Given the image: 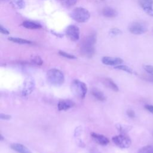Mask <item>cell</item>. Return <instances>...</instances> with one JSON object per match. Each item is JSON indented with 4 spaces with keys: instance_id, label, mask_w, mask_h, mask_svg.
I'll use <instances>...</instances> for the list:
<instances>
[{
    "instance_id": "obj_20",
    "label": "cell",
    "mask_w": 153,
    "mask_h": 153,
    "mask_svg": "<svg viewBox=\"0 0 153 153\" xmlns=\"http://www.w3.org/2000/svg\"><path fill=\"white\" fill-rule=\"evenodd\" d=\"M116 127L123 134H125L126 132L128 131L131 128V126H126V125H122V124H118L116 125Z\"/></svg>"
},
{
    "instance_id": "obj_19",
    "label": "cell",
    "mask_w": 153,
    "mask_h": 153,
    "mask_svg": "<svg viewBox=\"0 0 153 153\" xmlns=\"http://www.w3.org/2000/svg\"><path fill=\"white\" fill-rule=\"evenodd\" d=\"M8 39L13 42L19 44H32V42L30 41L20 38H17V37H10L8 38Z\"/></svg>"
},
{
    "instance_id": "obj_15",
    "label": "cell",
    "mask_w": 153,
    "mask_h": 153,
    "mask_svg": "<svg viewBox=\"0 0 153 153\" xmlns=\"http://www.w3.org/2000/svg\"><path fill=\"white\" fill-rule=\"evenodd\" d=\"M22 26L29 29H38L42 27V26L40 24L30 20L24 21L22 23Z\"/></svg>"
},
{
    "instance_id": "obj_29",
    "label": "cell",
    "mask_w": 153,
    "mask_h": 153,
    "mask_svg": "<svg viewBox=\"0 0 153 153\" xmlns=\"http://www.w3.org/2000/svg\"><path fill=\"white\" fill-rule=\"evenodd\" d=\"M0 31H1V33H2V34L8 35L10 33L9 31L5 27H4L2 25H1V26H0Z\"/></svg>"
},
{
    "instance_id": "obj_27",
    "label": "cell",
    "mask_w": 153,
    "mask_h": 153,
    "mask_svg": "<svg viewBox=\"0 0 153 153\" xmlns=\"http://www.w3.org/2000/svg\"><path fill=\"white\" fill-rule=\"evenodd\" d=\"M109 33L111 35H112L113 36H116V35L120 34L121 33V30L120 29H119L118 28H112L110 30Z\"/></svg>"
},
{
    "instance_id": "obj_30",
    "label": "cell",
    "mask_w": 153,
    "mask_h": 153,
    "mask_svg": "<svg viewBox=\"0 0 153 153\" xmlns=\"http://www.w3.org/2000/svg\"><path fill=\"white\" fill-rule=\"evenodd\" d=\"M127 114L130 118H134L135 117V113L132 109H128L127 111Z\"/></svg>"
},
{
    "instance_id": "obj_1",
    "label": "cell",
    "mask_w": 153,
    "mask_h": 153,
    "mask_svg": "<svg viewBox=\"0 0 153 153\" xmlns=\"http://www.w3.org/2000/svg\"><path fill=\"white\" fill-rule=\"evenodd\" d=\"M96 34L91 33L87 35L82 41L81 45V52L85 57H92L95 52L94 44L96 42Z\"/></svg>"
},
{
    "instance_id": "obj_32",
    "label": "cell",
    "mask_w": 153,
    "mask_h": 153,
    "mask_svg": "<svg viewBox=\"0 0 153 153\" xmlns=\"http://www.w3.org/2000/svg\"><path fill=\"white\" fill-rule=\"evenodd\" d=\"M145 80L149 81V82H153V75H149V76H146L145 77L143 78Z\"/></svg>"
},
{
    "instance_id": "obj_13",
    "label": "cell",
    "mask_w": 153,
    "mask_h": 153,
    "mask_svg": "<svg viewBox=\"0 0 153 153\" xmlns=\"http://www.w3.org/2000/svg\"><path fill=\"white\" fill-rule=\"evenodd\" d=\"M11 148L18 153H32L29 148L21 143H13L11 145Z\"/></svg>"
},
{
    "instance_id": "obj_14",
    "label": "cell",
    "mask_w": 153,
    "mask_h": 153,
    "mask_svg": "<svg viewBox=\"0 0 153 153\" xmlns=\"http://www.w3.org/2000/svg\"><path fill=\"white\" fill-rule=\"evenodd\" d=\"M102 14L103 16L106 17L113 18V17H115L117 16L118 13L115 9L109 7H107L103 9Z\"/></svg>"
},
{
    "instance_id": "obj_11",
    "label": "cell",
    "mask_w": 153,
    "mask_h": 153,
    "mask_svg": "<svg viewBox=\"0 0 153 153\" xmlns=\"http://www.w3.org/2000/svg\"><path fill=\"white\" fill-rule=\"evenodd\" d=\"M75 105V103L69 99L61 100L59 102L57 105V108L59 111H67Z\"/></svg>"
},
{
    "instance_id": "obj_6",
    "label": "cell",
    "mask_w": 153,
    "mask_h": 153,
    "mask_svg": "<svg viewBox=\"0 0 153 153\" xmlns=\"http://www.w3.org/2000/svg\"><path fill=\"white\" fill-rule=\"evenodd\" d=\"M148 29L146 25L140 22H134L128 26V30L134 35H140L145 33Z\"/></svg>"
},
{
    "instance_id": "obj_33",
    "label": "cell",
    "mask_w": 153,
    "mask_h": 153,
    "mask_svg": "<svg viewBox=\"0 0 153 153\" xmlns=\"http://www.w3.org/2000/svg\"><path fill=\"white\" fill-rule=\"evenodd\" d=\"M152 134H153V133H152Z\"/></svg>"
},
{
    "instance_id": "obj_31",
    "label": "cell",
    "mask_w": 153,
    "mask_h": 153,
    "mask_svg": "<svg viewBox=\"0 0 153 153\" xmlns=\"http://www.w3.org/2000/svg\"><path fill=\"white\" fill-rule=\"evenodd\" d=\"M145 108L149 112L153 114V105H145Z\"/></svg>"
},
{
    "instance_id": "obj_2",
    "label": "cell",
    "mask_w": 153,
    "mask_h": 153,
    "mask_svg": "<svg viewBox=\"0 0 153 153\" xmlns=\"http://www.w3.org/2000/svg\"><path fill=\"white\" fill-rule=\"evenodd\" d=\"M47 81L52 85L60 86L65 81V76L62 71L56 68L49 69L47 72Z\"/></svg>"
},
{
    "instance_id": "obj_22",
    "label": "cell",
    "mask_w": 153,
    "mask_h": 153,
    "mask_svg": "<svg viewBox=\"0 0 153 153\" xmlns=\"http://www.w3.org/2000/svg\"><path fill=\"white\" fill-rule=\"evenodd\" d=\"M137 153H153V146H144L139 149Z\"/></svg>"
},
{
    "instance_id": "obj_21",
    "label": "cell",
    "mask_w": 153,
    "mask_h": 153,
    "mask_svg": "<svg viewBox=\"0 0 153 153\" xmlns=\"http://www.w3.org/2000/svg\"><path fill=\"white\" fill-rule=\"evenodd\" d=\"M115 69H119V70H121V71H125L127 73H129V74H134V72H133V71L130 68H129L128 66H126V65H117V66H115L114 67Z\"/></svg>"
},
{
    "instance_id": "obj_18",
    "label": "cell",
    "mask_w": 153,
    "mask_h": 153,
    "mask_svg": "<svg viewBox=\"0 0 153 153\" xmlns=\"http://www.w3.org/2000/svg\"><path fill=\"white\" fill-rule=\"evenodd\" d=\"M91 93H92L93 96L96 99H97L100 101H104L106 99V97L105 96L104 94L101 91H100L96 88L93 89L91 91Z\"/></svg>"
},
{
    "instance_id": "obj_7",
    "label": "cell",
    "mask_w": 153,
    "mask_h": 153,
    "mask_svg": "<svg viewBox=\"0 0 153 153\" xmlns=\"http://www.w3.org/2000/svg\"><path fill=\"white\" fill-rule=\"evenodd\" d=\"M66 36L73 41H77L79 39V27L74 25L68 26L65 31Z\"/></svg>"
},
{
    "instance_id": "obj_24",
    "label": "cell",
    "mask_w": 153,
    "mask_h": 153,
    "mask_svg": "<svg viewBox=\"0 0 153 153\" xmlns=\"http://www.w3.org/2000/svg\"><path fill=\"white\" fill-rule=\"evenodd\" d=\"M59 54L60 56H63V57H65V58L69 59H75L76 58L75 56H74V55H72V54H69V53H66V52H65V51H61V50L59 51Z\"/></svg>"
},
{
    "instance_id": "obj_26",
    "label": "cell",
    "mask_w": 153,
    "mask_h": 153,
    "mask_svg": "<svg viewBox=\"0 0 153 153\" xmlns=\"http://www.w3.org/2000/svg\"><path fill=\"white\" fill-rule=\"evenodd\" d=\"M144 70L150 75H153V66L151 65H144L143 66Z\"/></svg>"
},
{
    "instance_id": "obj_3",
    "label": "cell",
    "mask_w": 153,
    "mask_h": 153,
    "mask_svg": "<svg viewBox=\"0 0 153 153\" xmlns=\"http://www.w3.org/2000/svg\"><path fill=\"white\" fill-rule=\"evenodd\" d=\"M71 17L77 22L85 23L89 20L90 14L87 9L82 7H77L71 12Z\"/></svg>"
},
{
    "instance_id": "obj_17",
    "label": "cell",
    "mask_w": 153,
    "mask_h": 153,
    "mask_svg": "<svg viewBox=\"0 0 153 153\" xmlns=\"http://www.w3.org/2000/svg\"><path fill=\"white\" fill-rule=\"evenodd\" d=\"M14 7L17 9H23L25 7V2L24 0H7Z\"/></svg>"
},
{
    "instance_id": "obj_4",
    "label": "cell",
    "mask_w": 153,
    "mask_h": 153,
    "mask_svg": "<svg viewBox=\"0 0 153 153\" xmlns=\"http://www.w3.org/2000/svg\"><path fill=\"white\" fill-rule=\"evenodd\" d=\"M71 90L75 96L84 99L87 92V87L84 82L78 79H74L71 84Z\"/></svg>"
},
{
    "instance_id": "obj_10",
    "label": "cell",
    "mask_w": 153,
    "mask_h": 153,
    "mask_svg": "<svg viewBox=\"0 0 153 153\" xmlns=\"http://www.w3.org/2000/svg\"><path fill=\"white\" fill-rule=\"evenodd\" d=\"M102 62L106 65L108 66H117L121 65L123 60L119 57H112L109 56H105L102 59Z\"/></svg>"
},
{
    "instance_id": "obj_23",
    "label": "cell",
    "mask_w": 153,
    "mask_h": 153,
    "mask_svg": "<svg viewBox=\"0 0 153 153\" xmlns=\"http://www.w3.org/2000/svg\"><path fill=\"white\" fill-rule=\"evenodd\" d=\"M62 4L66 7H71L74 5L78 1V0H60Z\"/></svg>"
},
{
    "instance_id": "obj_8",
    "label": "cell",
    "mask_w": 153,
    "mask_h": 153,
    "mask_svg": "<svg viewBox=\"0 0 153 153\" xmlns=\"http://www.w3.org/2000/svg\"><path fill=\"white\" fill-rule=\"evenodd\" d=\"M35 88V81L32 78H27L26 79L23 83V87L22 88V94L24 96H26L30 94Z\"/></svg>"
},
{
    "instance_id": "obj_25",
    "label": "cell",
    "mask_w": 153,
    "mask_h": 153,
    "mask_svg": "<svg viewBox=\"0 0 153 153\" xmlns=\"http://www.w3.org/2000/svg\"><path fill=\"white\" fill-rule=\"evenodd\" d=\"M32 63H33L34 64L37 65H41L43 63V61L41 59V58L38 56H34L32 59Z\"/></svg>"
},
{
    "instance_id": "obj_28",
    "label": "cell",
    "mask_w": 153,
    "mask_h": 153,
    "mask_svg": "<svg viewBox=\"0 0 153 153\" xmlns=\"http://www.w3.org/2000/svg\"><path fill=\"white\" fill-rule=\"evenodd\" d=\"M0 118L1 120H10L11 118V116L10 115H8V114H2L1 113L0 114Z\"/></svg>"
},
{
    "instance_id": "obj_12",
    "label": "cell",
    "mask_w": 153,
    "mask_h": 153,
    "mask_svg": "<svg viewBox=\"0 0 153 153\" xmlns=\"http://www.w3.org/2000/svg\"><path fill=\"white\" fill-rule=\"evenodd\" d=\"M91 135L93 139L94 140V141L99 145L105 146L108 144L109 142V139L103 134H100L96 133H91Z\"/></svg>"
},
{
    "instance_id": "obj_9",
    "label": "cell",
    "mask_w": 153,
    "mask_h": 153,
    "mask_svg": "<svg viewBox=\"0 0 153 153\" xmlns=\"http://www.w3.org/2000/svg\"><path fill=\"white\" fill-rule=\"evenodd\" d=\"M140 7L153 17V0H138Z\"/></svg>"
},
{
    "instance_id": "obj_16",
    "label": "cell",
    "mask_w": 153,
    "mask_h": 153,
    "mask_svg": "<svg viewBox=\"0 0 153 153\" xmlns=\"http://www.w3.org/2000/svg\"><path fill=\"white\" fill-rule=\"evenodd\" d=\"M103 84L106 87H108L109 88H111L113 91H118V86L111 78H105L103 80Z\"/></svg>"
},
{
    "instance_id": "obj_5",
    "label": "cell",
    "mask_w": 153,
    "mask_h": 153,
    "mask_svg": "<svg viewBox=\"0 0 153 153\" xmlns=\"http://www.w3.org/2000/svg\"><path fill=\"white\" fill-rule=\"evenodd\" d=\"M113 142L120 148H128L131 143L130 138L125 134H121L114 136L112 138Z\"/></svg>"
}]
</instances>
